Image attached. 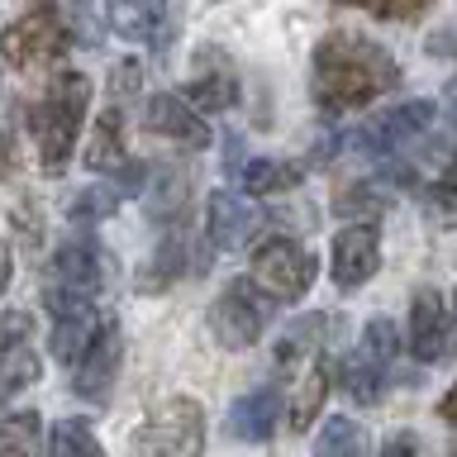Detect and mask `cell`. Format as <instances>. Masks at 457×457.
<instances>
[{"label": "cell", "mask_w": 457, "mask_h": 457, "mask_svg": "<svg viewBox=\"0 0 457 457\" xmlns=\"http://www.w3.org/2000/svg\"><path fill=\"white\" fill-rule=\"evenodd\" d=\"M148 134L171 138L181 148H210V124L181 96H153L148 100Z\"/></svg>", "instance_id": "9a60e30c"}, {"label": "cell", "mask_w": 457, "mask_h": 457, "mask_svg": "<svg viewBox=\"0 0 457 457\" xmlns=\"http://www.w3.org/2000/svg\"><path fill=\"white\" fill-rule=\"evenodd\" d=\"M300 177H305V162L257 157V162L243 167V191H248V195H281V191H295Z\"/></svg>", "instance_id": "44dd1931"}, {"label": "cell", "mask_w": 457, "mask_h": 457, "mask_svg": "<svg viewBox=\"0 0 457 457\" xmlns=\"http://www.w3.org/2000/svg\"><path fill=\"white\" fill-rule=\"evenodd\" d=\"M91 96H96V86L86 71H57L43 86L38 105L29 110V134H34L38 162L48 177H57L71 162V153H77V134L86 124V110H91Z\"/></svg>", "instance_id": "7a4b0ae2"}, {"label": "cell", "mask_w": 457, "mask_h": 457, "mask_svg": "<svg viewBox=\"0 0 457 457\" xmlns=\"http://www.w3.org/2000/svg\"><path fill=\"white\" fill-rule=\"evenodd\" d=\"M114 377H120V324H105L96 334V343L81 353V362L71 367V391H77L81 400H110L114 391Z\"/></svg>", "instance_id": "8fae6325"}, {"label": "cell", "mask_w": 457, "mask_h": 457, "mask_svg": "<svg viewBox=\"0 0 457 457\" xmlns=\"http://www.w3.org/2000/svg\"><path fill=\"white\" fill-rule=\"evenodd\" d=\"M120 195L124 191H114V186H86V191H77V200L67 205V220L71 224H100L105 214H114L120 210Z\"/></svg>", "instance_id": "484cf974"}, {"label": "cell", "mask_w": 457, "mask_h": 457, "mask_svg": "<svg viewBox=\"0 0 457 457\" xmlns=\"http://www.w3.org/2000/svg\"><path fill=\"white\" fill-rule=\"evenodd\" d=\"M38 443H43L38 414L29 410L0 414V457H38Z\"/></svg>", "instance_id": "d4e9b609"}, {"label": "cell", "mask_w": 457, "mask_h": 457, "mask_svg": "<svg viewBox=\"0 0 457 457\" xmlns=\"http://www.w3.org/2000/svg\"><path fill=\"white\" fill-rule=\"evenodd\" d=\"M105 267L110 253L100 248L91 234H77L71 243L53 253L48 277H43V305H81V300H96L100 286H105Z\"/></svg>", "instance_id": "5b68a950"}, {"label": "cell", "mask_w": 457, "mask_h": 457, "mask_svg": "<svg viewBox=\"0 0 457 457\" xmlns=\"http://www.w3.org/2000/svg\"><path fill=\"white\" fill-rule=\"evenodd\" d=\"M314 457H371V443H367V428L357 420H328L320 443H314Z\"/></svg>", "instance_id": "cb8c5ba5"}, {"label": "cell", "mask_w": 457, "mask_h": 457, "mask_svg": "<svg viewBox=\"0 0 457 457\" xmlns=\"http://www.w3.org/2000/svg\"><path fill=\"white\" fill-rule=\"evenodd\" d=\"M334 377H338V386L357 400V405H377L381 391H386V367H377V362H371V357H362V353H348V357H343V362L334 367Z\"/></svg>", "instance_id": "7402d4cb"}, {"label": "cell", "mask_w": 457, "mask_h": 457, "mask_svg": "<svg viewBox=\"0 0 457 457\" xmlns=\"http://www.w3.org/2000/svg\"><path fill=\"white\" fill-rule=\"evenodd\" d=\"M238 100V77L234 67L224 62L214 48H200L195 57V71H191V110H228Z\"/></svg>", "instance_id": "2e32d148"}, {"label": "cell", "mask_w": 457, "mask_h": 457, "mask_svg": "<svg viewBox=\"0 0 457 457\" xmlns=\"http://www.w3.org/2000/svg\"><path fill=\"white\" fill-rule=\"evenodd\" d=\"M205 214H210V243L214 248H238V243L257 228V214L238 191H214Z\"/></svg>", "instance_id": "e0dca14e"}, {"label": "cell", "mask_w": 457, "mask_h": 457, "mask_svg": "<svg viewBox=\"0 0 457 457\" xmlns=\"http://www.w3.org/2000/svg\"><path fill=\"white\" fill-rule=\"evenodd\" d=\"M428 210H434L443 224H453V228H457V181L428 186Z\"/></svg>", "instance_id": "f546056e"}, {"label": "cell", "mask_w": 457, "mask_h": 457, "mask_svg": "<svg viewBox=\"0 0 457 457\" xmlns=\"http://www.w3.org/2000/svg\"><path fill=\"white\" fill-rule=\"evenodd\" d=\"M105 24L120 38H153L167 24V0H105Z\"/></svg>", "instance_id": "d6986e66"}, {"label": "cell", "mask_w": 457, "mask_h": 457, "mask_svg": "<svg viewBox=\"0 0 457 457\" xmlns=\"http://www.w3.org/2000/svg\"><path fill=\"white\" fill-rule=\"evenodd\" d=\"M277 420H281V391L277 386H257V391L238 395L228 405V434L238 443H267L277 434Z\"/></svg>", "instance_id": "5bb4252c"}, {"label": "cell", "mask_w": 457, "mask_h": 457, "mask_svg": "<svg viewBox=\"0 0 457 457\" xmlns=\"http://www.w3.org/2000/svg\"><path fill=\"white\" fill-rule=\"evenodd\" d=\"M67 48H71V29L53 0H38L34 10H24L14 24L0 29V57L20 71L53 67Z\"/></svg>", "instance_id": "277c9868"}, {"label": "cell", "mask_w": 457, "mask_h": 457, "mask_svg": "<svg viewBox=\"0 0 457 457\" xmlns=\"http://www.w3.org/2000/svg\"><path fill=\"white\" fill-rule=\"evenodd\" d=\"M81 162L91 171H114L124 162V110L114 105V100H110V110L96 120V134H91V143H86Z\"/></svg>", "instance_id": "ffe728a7"}, {"label": "cell", "mask_w": 457, "mask_h": 457, "mask_svg": "<svg viewBox=\"0 0 457 457\" xmlns=\"http://www.w3.org/2000/svg\"><path fill=\"white\" fill-rule=\"evenodd\" d=\"M53 357L67 367L81 362V353L96 343V334L105 328L110 320L96 310V300H81V305H53Z\"/></svg>", "instance_id": "7c38bea8"}, {"label": "cell", "mask_w": 457, "mask_h": 457, "mask_svg": "<svg viewBox=\"0 0 457 457\" xmlns=\"http://www.w3.org/2000/svg\"><path fill=\"white\" fill-rule=\"evenodd\" d=\"M48 453L53 457H105L100 438L91 434V424H81V420H62V424H57Z\"/></svg>", "instance_id": "4316f807"}, {"label": "cell", "mask_w": 457, "mask_h": 457, "mask_svg": "<svg viewBox=\"0 0 457 457\" xmlns=\"http://www.w3.org/2000/svg\"><path fill=\"white\" fill-rule=\"evenodd\" d=\"M134 457H205V405L191 395H171L143 414L129 434Z\"/></svg>", "instance_id": "3957f363"}, {"label": "cell", "mask_w": 457, "mask_h": 457, "mask_svg": "<svg viewBox=\"0 0 457 457\" xmlns=\"http://www.w3.org/2000/svg\"><path fill=\"white\" fill-rule=\"evenodd\" d=\"M338 5H362L371 14H381V20H410V14H420L428 0H338Z\"/></svg>", "instance_id": "f1b7e54d"}, {"label": "cell", "mask_w": 457, "mask_h": 457, "mask_svg": "<svg viewBox=\"0 0 457 457\" xmlns=\"http://www.w3.org/2000/svg\"><path fill=\"white\" fill-rule=\"evenodd\" d=\"M381 457H428V453H424V443L414 438V434H395V438L381 448Z\"/></svg>", "instance_id": "4dcf8cb0"}, {"label": "cell", "mask_w": 457, "mask_h": 457, "mask_svg": "<svg viewBox=\"0 0 457 457\" xmlns=\"http://www.w3.org/2000/svg\"><path fill=\"white\" fill-rule=\"evenodd\" d=\"M267 314H271V300L257 291L253 281H228L210 305V334L220 348L228 353H243L262 338L267 328Z\"/></svg>", "instance_id": "52a82bcc"}, {"label": "cell", "mask_w": 457, "mask_h": 457, "mask_svg": "<svg viewBox=\"0 0 457 457\" xmlns=\"http://www.w3.org/2000/svg\"><path fill=\"white\" fill-rule=\"evenodd\" d=\"M314 277H320V262H314V253L300 248L295 238H267V243H257L248 281H253L267 300H281V305L305 300V291L314 286Z\"/></svg>", "instance_id": "8992f818"}, {"label": "cell", "mask_w": 457, "mask_h": 457, "mask_svg": "<svg viewBox=\"0 0 457 457\" xmlns=\"http://www.w3.org/2000/svg\"><path fill=\"white\" fill-rule=\"evenodd\" d=\"M38 334L29 310H0V391L14 395L38 381Z\"/></svg>", "instance_id": "ba28073f"}, {"label": "cell", "mask_w": 457, "mask_h": 457, "mask_svg": "<svg viewBox=\"0 0 457 457\" xmlns=\"http://www.w3.org/2000/svg\"><path fill=\"white\" fill-rule=\"evenodd\" d=\"M400 86V62L362 34H328L310 62V96L324 114H353Z\"/></svg>", "instance_id": "6da1fadb"}, {"label": "cell", "mask_w": 457, "mask_h": 457, "mask_svg": "<svg viewBox=\"0 0 457 457\" xmlns=\"http://www.w3.org/2000/svg\"><path fill=\"white\" fill-rule=\"evenodd\" d=\"M428 124H434V105H428V100H405V105L377 114L357 138H362L371 153H395V148H405V143L420 138Z\"/></svg>", "instance_id": "4fadbf2b"}, {"label": "cell", "mask_w": 457, "mask_h": 457, "mask_svg": "<svg viewBox=\"0 0 457 457\" xmlns=\"http://www.w3.org/2000/svg\"><path fill=\"white\" fill-rule=\"evenodd\" d=\"M448 348H453V310L434 286H424L410 300V353L420 362H443Z\"/></svg>", "instance_id": "9c48e42d"}, {"label": "cell", "mask_w": 457, "mask_h": 457, "mask_svg": "<svg viewBox=\"0 0 457 457\" xmlns=\"http://www.w3.org/2000/svg\"><path fill=\"white\" fill-rule=\"evenodd\" d=\"M381 267V234L377 224H348L338 228L334 238V286L338 291H357V286H367L371 277H377Z\"/></svg>", "instance_id": "30bf717a"}, {"label": "cell", "mask_w": 457, "mask_h": 457, "mask_svg": "<svg viewBox=\"0 0 457 457\" xmlns=\"http://www.w3.org/2000/svg\"><path fill=\"white\" fill-rule=\"evenodd\" d=\"M453 305H457V295H453Z\"/></svg>", "instance_id": "d590c367"}, {"label": "cell", "mask_w": 457, "mask_h": 457, "mask_svg": "<svg viewBox=\"0 0 457 457\" xmlns=\"http://www.w3.org/2000/svg\"><path fill=\"white\" fill-rule=\"evenodd\" d=\"M186 271H191V248H186V238H181V224H171L162 243H157V253H153V262L138 271V291H167L171 281H181Z\"/></svg>", "instance_id": "ac0fdd59"}, {"label": "cell", "mask_w": 457, "mask_h": 457, "mask_svg": "<svg viewBox=\"0 0 457 457\" xmlns=\"http://www.w3.org/2000/svg\"><path fill=\"white\" fill-rule=\"evenodd\" d=\"M448 105H453V124H457V81L448 86Z\"/></svg>", "instance_id": "e575fe53"}, {"label": "cell", "mask_w": 457, "mask_h": 457, "mask_svg": "<svg viewBox=\"0 0 457 457\" xmlns=\"http://www.w3.org/2000/svg\"><path fill=\"white\" fill-rule=\"evenodd\" d=\"M186 191H191V177H186L181 167H162L153 177V191H148V220L177 224L181 220V205H186Z\"/></svg>", "instance_id": "603a6c76"}, {"label": "cell", "mask_w": 457, "mask_h": 457, "mask_svg": "<svg viewBox=\"0 0 457 457\" xmlns=\"http://www.w3.org/2000/svg\"><path fill=\"white\" fill-rule=\"evenodd\" d=\"M362 357H371L377 367L391 371L395 362V353H400V334H395V320H386V314H377V320H367L362 328V348H357Z\"/></svg>", "instance_id": "83f0119b"}, {"label": "cell", "mask_w": 457, "mask_h": 457, "mask_svg": "<svg viewBox=\"0 0 457 457\" xmlns=\"http://www.w3.org/2000/svg\"><path fill=\"white\" fill-rule=\"evenodd\" d=\"M14 167H20V157H14V143H10V134L0 129V177H10Z\"/></svg>", "instance_id": "1f68e13d"}, {"label": "cell", "mask_w": 457, "mask_h": 457, "mask_svg": "<svg viewBox=\"0 0 457 457\" xmlns=\"http://www.w3.org/2000/svg\"><path fill=\"white\" fill-rule=\"evenodd\" d=\"M438 420L457 428V381L448 386V395H443V400H438Z\"/></svg>", "instance_id": "d6a6232c"}, {"label": "cell", "mask_w": 457, "mask_h": 457, "mask_svg": "<svg viewBox=\"0 0 457 457\" xmlns=\"http://www.w3.org/2000/svg\"><path fill=\"white\" fill-rule=\"evenodd\" d=\"M10 277H14V267H10V248H5V243H0V295H5Z\"/></svg>", "instance_id": "836d02e7"}]
</instances>
